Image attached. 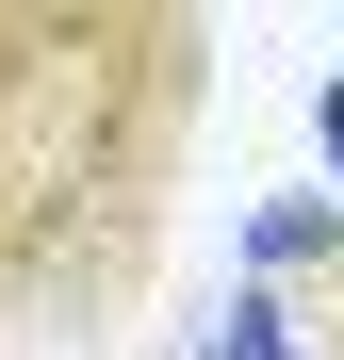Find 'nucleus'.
Returning a JSON list of instances; mask_svg holds the SVG:
<instances>
[{"instance_id":"1","label":"nucleus","mask_w":344,"mask_h":360,"mask_svg":"<svg viewBox=\"0 0 344 360\" xmlns=\"http://www.w3.org/2000/svg\"><path fill=\"white\" fill-rule=\"evenodd\" d=\"M197 115V0H0V344H66L148 295Z\"/></svg>"},{"instance_id":"2","label":"nucleus","mask_w":344,"mask_h":360,"mask_svg":"<svg viewBox=\"0 0 344 360\" xmlns=\"http://www.w3.org/2000/svg\"><path fill=\"white\" fill-rule=\"evenodd\" d=\"M312 131H328V164H344V82H328V98H312Z\"/></svg>"}]
</instances>
